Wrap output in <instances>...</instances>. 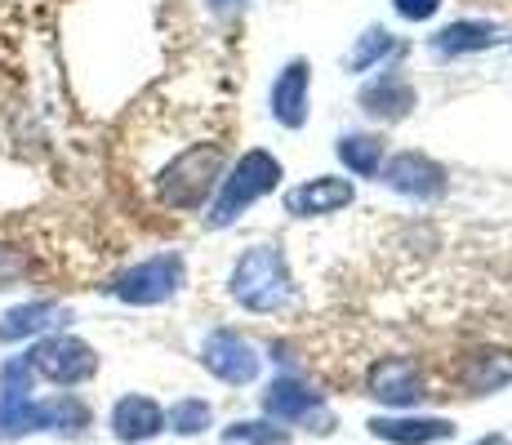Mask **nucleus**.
Returning a JSON list of instances; mask_svg holds the SVG:
<instances>
[{"label":"nucleus","instance_id":"13","mask_svg":"<svg viewBox=\"0 0 512 445\" xmlns=\"http://www.w3.org/2000/svg\"><path fill=\"white\" fill-rule=\"evenodd\" d=\"M161 428H165V410L152 397H143V392H130V397H121L112 405V437L116 441L143 445V441H152Z\"/></svg>","mask_w":512,"mask_h":445},{"label":"nucleus","instance_id":"26","mask_svg":"<svg viewBox=\"0 0 512 445\" xmlns=\"http://www.w3.org/2000/svg\"><path fill=\"white\" fill-rule=\"evenodd\" d=\"M472 445H512L504 432H495V437H481V441H472Z\"/></svg>","mask_w":512,"mask_h":445},{"label":"nucleus","instance_id":"8","mask_svg":"<svg viewBox=\"0 0 512 445\" xmlns=\"http://www.w3.org/2000/svg\"><path fill=\"white\" fill-rule=\"evenodd\" d=\"M366 388H370L374 401L392 405V410H415L423 397H432L428 379H423V370H419L415 356H388V361H379L370 370Z\"/></svg>","mask_w":512,"mask_h":445},{"label":"nucleus","instance_id":"19","mask_svg":"<svg viewBox=\"0 0 512 445\" xmlns=\"http://www.w3.org/2000/svg\"><path fill=\"white\" fill-rule=\"evenodd\" d=\"M334 152H339L343 170L357 174V178H374L383 165V138L374 134H343L339 143H334Z\"/></svg>","mask_w":512,"mask_h":445},{"label":"nucleus","instance_id":"22","mask_svg":"<svg viewBox=\"0 0 512 445\" xmlns=\"http://www.w3.org/2000/svg\"><path fill=\"white\" fill-rule=\"evenodd\" d=\"M223 441L228 445H285L290 432L272 428V423H232V428L223 432Z\"/></svg>","mask_w":512,"mask_h":445},{"label":"nucleus","instance_id":"25","mask_svg":"<svg viewBox=\"0 0 512 445\" xmlns=\"http://www.w3.org/2000/svg\"><path fill=\"white\" fill-rule=\"evenodd\" d=\"M392 9H397L406 23H428V18L441 9V0H392Z\"/></svg>","mask_w":512,"mask_h":445},{"label":"nucleus","instance_id":"14","mask_svg":"<svg viewBox=\"0 0 512 445\" xmlns=\"http://www.w3.org/2000/svg\"><path fill=\"white\" fill-rule=\"evenodd\" d=\"M415 103H419L415 85L397 72H383L379 81H370L366 89H361V107H366V116H374V121H383V125L406 121V116L415 112Z\"/></svg>","mask_w":512,"mask_h":445},{"label":"nucleus","instance_id":"9","mask_svg":"<svg viewBox=\"0 0 512 445\" xmlns=\"http://www.w3.org/2000/svg\"><path fill=\"white\" fill-rule=\"evenodd\" d=\"M263 410L277 423H317V432H330V410L326 397L312 392L308 383L299 379H277L268 392H263Z\"/></svg>","mask_w":512,"mask_h":445},{"label":"nucleus","instance_id":"24","mask_svg":"<svg viewBox=\"0 0 512 445\" xmlns=\"http://www.w3.org/2000/svg\"><path fill=\"white\" fill-rule=\"evenodd\" d=\"M27 272H32V259H27V250H18V245H0V290H9V285H23Z\"/></svg>","mask_w":512,"mask_h":445},{"label":"nucleus","instance_id":"20","mask_svg":"<svg viewBox=\"0 0 512 445\" xmlns=\"http://www.w3.org/2000/svg\"><path fill=\"white\" fill-rule=\"evenodd\" d=\"M388 54H397V41H392V32H383V27H370V32L357 41V49L348 54V72H370V67L383 63Z\"/></svg>","mask_w":512,"mask_h":445},{"label":"nucleus","instance_id":"4","mask_svg":"<svg viewBox=\"0 0 512 445\" xmlns=\"http://www.w3.org/2000/svg\"><path fill=\"white\" fill-rule=\"evenodd\" d=\"M277 183H281V161H277V156L263 152V147L245 152L241 161H236V170L223 178L219 196H214L210 227H228V223H236L254 201H259V196H268Z\"/></svg>","mask_w":512,"mask_h":445},{"label":"nucleus","instance_id":"3","mask_svg":"<svg viewBox=\"0 0 512 445\" xmlns=\"http://www.w3.org/2000/svg\"><path fill=\"white\" fill-rule=\"evenodd\" d=\"M94 423L90 405L72 392L63 397H0V441H18L32 432H63V437H81Z\"/></svg>","mask_w":512,"mask_h":445},{"label":"nucleus","instance_id":"11","mask_svg":"<svg viewBox=\"0 0 512 445\" xmlns=\"http://www.w3.org/2000/svg\"><path fill=\"white\" fill-rule=\"evenodd\" d=\"M383 183H388L392 192H401V196L432 201V196L446 192V170H441L432 156H423V152H401V156H392V161H388Z\"/></svg>","mask_w":512,"mask_h":445},{"label":"nucleus","instance_id":"16","mask_svg":"<svg viewBox=\"0 0 512 445\" xmlns=\"http://www.w3.org/2000/svg\"><path fill=\"white\" fill-rule=\"evenodd\" d=\"M504 27L486 23V18H459V23H450L446 32L432 36V49H437L441 58H459V54H481V49L490 45H504Z\"/></svg>","mask_w":512,"mask_h":445},{"label":"nucleus","instance_id":"18","mask_svg":"<svg viewBox=\"0 0 512 445\" xmlns=\"http://www.w3.org/2000/svg\"><path fill=\"white\" fill-rule=\"evenodd\" d=\"M468 392H495L512 383V356L508 352H477L464 361V374H459Z\"/></svg>","mask_w":512,"mask_h":445},{"label":"nucleus","instance_id":"12","mask_svg":"<svg viewBox=\"0 0 512 445\" xmlns=\"http://www.w3.org/2000/svg\"><path fill=\"white\" fill-rule=\"evenodd\" d=\"M343 205H352V183H348V178H334V174L308 178V183H299L294 192H285V210H290L294 219H321V214H339Z\"/></svg>","mask_w":512,"mask_h":445},{"label":"nucleus","instance_id":"27","mask_svg":"<svg viewBox=\"0 0 512 445\" xmlns=\"http://www.w3.org/2000/svg\"><path fill=\"white\" fill-rule=\"evenodd\" d=\"M210 5H214V9H241L245 0H210Z\"/></svg>","mask_w":512,"mask_h":445},{"label":"nucleus","instance_id":"10","mask_svg":"<svg viewBox=\"0 0 512 445\" xmlns=\"http://www.w3.org/2000/svg\"><path fill=\"white\" fill-rule=\"evenodd\" d=\"M308 85H312L308 58H290L268 94V107H272V116H277V125H285V130H303V125H308Z\"/></svg>","mask_w":512,"mask_h":445},{"label":"nucleus","instance_id":"23","mask_svg":"<svg viewBox=\"0 0 512 445\" xmlns=\"http://www.w3.org/2000/svg\"><path fill=\"white\" fill-rule=\"evenodd\" d=\"M32 388H36V374L27 365V356H9L0 365V397H32Z\"/></svg>","mask_w":512,"mask_h":445},{"label":"nucleus","instance_id":"17","mask_svg":"<svg viewBox=\"0 0 512 445\" xmlns=\"http://www.w3.org/2000/svg\"><path fill=\"white\" fill-rule=\"evenodd\" d=\"M370 437L388 441V445H432V441H450L455 437V423L450 419H370Z\"/></svg>","mask_w":512,"mask_h":445},{"label":"nucleus","instance_id":"21","mask_svg":"<svg viewBox=\"0 0 512 445\" xmlns=\"http://www.w3.org/2000/svg\"><path fill=\"white\" fill-rule=\"evenodd\" d=\"M210 419H214V410L205 401H196V397L174 401L170 410H165V423H170L179 437H196V432H205V428H210Z\"/></svg>","mask_w":512,"mask_h":445},{"label":"nucleus","instance_id":"2","mask_svg":"<svg viewBox=\"0 0 512 445\" xmlns=\"http://www.w3.org/2000/svg\"><path fill=\"white\" fill-rule=\"evenodd\" d=\"M232 299L241 303L245 312H259V316L281 312L285 303L294 299L290 267H285V254H281L277 241L250 245V250L236 259V267H232Z\"/></svg>","mask_w":512,"mask_h":445},{"label":"nucleus","instance_id":"6","mask_svg":"<svg viewBox=\"0 0 512 445\" xmlns=\"http://www.w3.org/2000/svg\"><path fill=\"white\" fill-rule=\"evenodd\" d=\"M183 290V254H156L147 263H134L130 272H121L112 281V294L130 308H156L170 303Z\"/></svg>","mask_w":512,"mask_h":445},{"label":"nucleus","instance_id":"1","mask_svg":"<svg viewBox=\"0 0 512 445\" xmlns=\"http://www.w3.org/2000/svg\"><path fill=\"white\" fill-rule=\"evenodd\" d=\"M223 161H228V147H223L219 138L183 147L179 156H170V161L156 170V201H161L165 210H201L210 187L219 183Z\"/></svg>","mask_w":512,"mask_h":445},{"label":"nucleus","instance_id":"15","mask_svg":"<svg viewBox=\"0 0 512 445\" xmlns=\"http://www.w3.org/2000/svg\"><path fill=\"white\" fill-rule=\"evenodd\" d=\"M72 312L54 299H32V303H18L0 316V343H18V339H36V334H49L54 325H67Z\"/></svg>","mask_w":512,"mask_h":445},{"label":"nucleus","instance_id":"7","mask_svg":"<svg viewBox=\"0 0 512 445\" xmlns=\"http://www.w3.org/2000/svg\"><path fill=\"white\" fill-rule=\"evenodd\" d=\"M201 365L214 374L219 383H228V388H245V383L259 379V365L263 356L254 348L245 334L236 330H214L210 339L201 343Z\"/></svg>","mask_w":512,"mask_h":445},{"label":"nucleus","instance_id":"5","mask_svg":"<svg viewBox=\"0 0 512 445\" xmlns=\"http://www.w3.org/2000/svg\"><path fill=\"white\" fill-rule=\"evenodd\" d=\"M36 379L58 383V388H81L98 374V352L76 334H45L32 352H23Z\"/></svg>","mask_w":512,"mask_h":445}]
</instances>
